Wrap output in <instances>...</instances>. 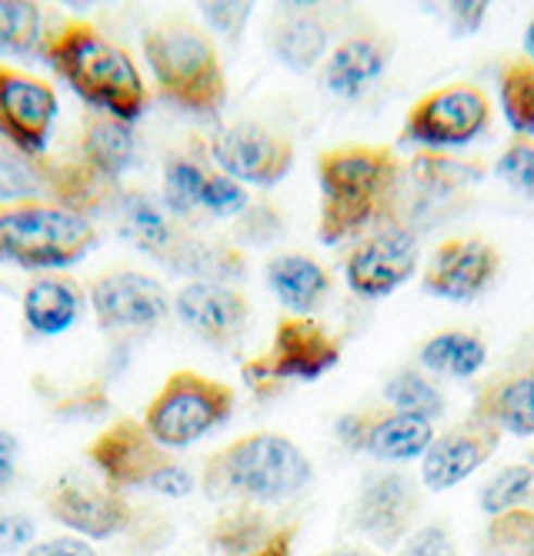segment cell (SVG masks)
Returning <instances> with one entry per match:
<instances>
[{"label": "cell", "instance_id": "6da1fadb", "mask_svg": "<svg viewBox=\"0 0 534 556\" xmlns=\"http://www.w3.org/2000/svg\"><path fill=\"white\" fill-rule=\"evenodd\" d=\"M401 161L392 147L345 143L318 157L321 184V243L368 237L401 214Z\"/></svg>", "mask_w": 534, "mask_h": 556}, {"label": "cell", "instance_id": "7a4b0ae2", "mask_svg": "<svg viewBox=\"0 0 534 556\" xmlns=\"http://www.w3.org/2000/svg\"><path fill=\"white\" fill-rule=\"evenodd\" d=\"M44 58L84 104L97 108L101 114L134 124L148 111L151 93L134 58L94 24L64 21L44 40Z\"/></svg>", "mask_w": 534, "mask_h": 556}, {"label": "cell", "instance_id": "3957f363", "mask_svg": "<svg viewBox=\"0 0 534 556\" xmlns=\"http://www.w3.org/2000/svg\"><path fill=\"white\" fill-rule=\"evenodd\" d=\"M314 480L308 453L284 433H248L211 453L201 490L214 503L281 507L298 500Z\"/></svg>", "mask_w": 534, "mask_h": 556}, {"label": "cell", "instance_id": "277c9868", "mask_svg": "<svg viewBox=\"0 0 534 556\" xmlns=\"http://www.w3.org/2000/svg\"><path fill=\"white\" fill-rule=\"evenodd\" d=\"M148 61L158 90L187 114L214 121L227 104V74L214 40L190 21L171 17L144 37Z\"/></svg>", "mask_w": 534, "mask_h": 556}, {"label": "cell", "instance_id": "5b68a950", "mask_svg": "<svg viewBox=\"0 0 534 556\" xmlns=\"http://www.w3.org/2000/svg\"><path fill=\"white\" fill-rule=\"evenodd\" d=\"M97 247L90 217L54 200H24L0 207V264L24 270H64Z\"/></svg>", "mask_w": 534, "mask_h": 556}, {"label": "cell", "instance_id": "8992f818", "mask_svg": "<svg viewBox=\"0 0 534 556\" xmlns=\"http://www.w3.org/2000/svg\"><path fill=\"white\" fill-rule=\"evenodd\" d=\"M234 414V390L198 370H174L144 410V427L164 450H187Z\"/></svg>", "mask_w": 534, "mask_h": 556}, {"label": "cell", "instance_id": "52a82bcc", "mask_svg": "<svg viewBox=\"0 0 534 556\" xmlns=\"http://www.w3.org/2000/svg\"><path fill=\"white\" fill-rule=\"evenodd\" d=\"M337 364H341V340L311 317L287 314L277 320L271 346L240 367V377L251 390H268L284 380H321Z\"/></svg>", "mask_w": 534, "mask_h": 556}, {"label": "cell", "instance_id": "ba28073f", "mask_svg": "<svg viewBox=\"0 0 534 556\" xmlns=\"http://www.w3.org/2000/svg\"><path fill=\"white\" fill-rule=\"evenodd\" d=\"M488 124H492L488 93L474 84H448L414 100L401 127V143L442 154V150L474 143L488 130Z\"/></svg>", "mask_w": 534, "mask_h": 556}, {"label": "cell", "instance_id": "9c48e42d", "mask_svg": "<svg viewBox=\"0 0 534 556\" xmlns=\"http://www.w3.org/2000/svg\"><path fill=\"white\" fill-rule=\"evenodd\" d=\"M87 460L117 493L137 486L151 490L154 480L174 464L171 453L134 417H121L108 430L97 433L94 443L87 446Z\"/></svg>", "mask_w": 534, "mask_h": 556}, {"label": "cell", "instance_id": "30bf717a", "mask_svg": "<svg viewBox=\"0 0 534 556\" xmlns=\"http://www.w3.org/2000/svg\"><path fill=\"white\" fill-rule=\"evenodd\" d=\"M164 283L140 270H111L90 283V311L104 333H144L171 314Z\"/></svg>", "mask_w": 534, "mask_h": 556}, {"label": "cell", "instance_id": "8fae6325", "mask_svg": "<svg viewBox=\"0 0 534 556\" xmlns=\"http://www.w3.org/2000/svg\"><path fill=\"white\" fill-rule=\"evenodd\" d=\"M58 93L17 67L0 64V137H4L17 154L40 161L58 121Z\"/></svg>", "mask_w": 534, "mask_h": 556}, {"label": "cell", "instance_id": "7c38bea8", "mask_svg": "<svg viewBox=\"0 0 534 556\" xmlns=\"http://www.w3.org/2000/svg\"><path fill=\"white\" fill-rule=\"evenodd\" d=\"M418 233L408 224H387L361 237L345 257V280L364 300L392 296L414 277Z\"/></svg>", "mask_w": 534, "mask_h": 556}, {"label": "cell", "instance_id": "4fadbf2b", "mask_svg": "<svg viewBox=\"0 0 534 556\" xmlns=\"http://www.w3.org/2000/svg\"><path fill=\"white\" fill-rule=\"evenodd\" d=\"M418 510L421 496L414 480L398 470H381L361 483L351 503V527L381 549H395L414 533Z\"/></svg>", "mask_w": 534, "mask_h": 556}, {"label": "cell", "instance_id": "5bb4252c", "mask_svg": "<svg viewBox=\"0 0 534 556\" xmlns=\"http://www.w3.org/2000/svg\"><path fill=\"white\" fill-rule=\"evenodd\" d=\"M211 157L237 184L274 187L295 167V143L258 124H234L214 137Z\"/></svg>", "mask_w": 534, "mask_h": 556}, {"label": "cell", "instance_id": "9a60e30c", "mask_svg": "<svg viewBox=\"0 0 534 556\" xmlns=\"http://www.w3.org/2000/svg\"><path fill=\"white\" fill-rule=\"evenodd\" d=\"M501 270V254L481 237H451L445 240L421 277V287L431 296L451 303H471L495 283Z\"/></svg>", "mask_w": 534, "mask_h": 556}, {"label": "cell", "instance_id": "2e32d148", "mask_svg": "<svg viewBox=\"0 0 534 556\" xmlns=\"http://www.w3.org/2000/svg\"><path fill=\"white\" fill-rule=\"evenodd\" d=\"M501 443V430L484 424L477 417H468L445 433H434L431 446L421 457V483L434 493H445L458 483H464L474 470L488 464Z\"/></svg>", "mask_w": 534, "mask_h": 556}, {"label": "cell", "instance_id": "e0dca14e", "mask_svg": "<svg viewBox=\"0 0 534 556\" xmlns=\"http://www.w3.org/2000/svg\"><path fill=\"white\" fill-rule=\"evenodd\" d=\"M47 514L77 533L80 540H111L121 536L134 523V507L127 503L124 493L94 483H77L64 480L47 496Z\"/></svg>", "mask_w": 534, "mask_h": 556}, {"label": "cell", "instance_id": "ac0fdd59", "mask_svg": "<svg viewBox=\"0 0 534 556\" xmlns=\"http://www.w3.org/2000/svg\"><path fill=\"white\" fill-rule=\"evenodd\" d=\"M174 314L194 337H201L211 346H227L245 333L251 303L231 283L190 280L174 296Z\"/></svg>", "mask_w": 534, "mask_h": 556}, {"label": "cell", "instance_id": "d6986e66", "mask_svg": "<svg viewBox=\"0 0 534 556\" xmlns=\"http://www.w3.org/2000/svg\"><path fill=\"white\" fill-rule=\"evenodd\" d=\"M471 417L514 437H534V364L484 383L474 393Z\"/></svg>", "mask_w": 534, "mask_h": 556}, {"label": "cell", "instance_id": "ffe728a7", "mask_svg": "<svg viewBox=\"0 0 534 556\" xmlns=\"http://www.w3.org/2000/svg\"><path fill=\"white\" fill-rule=\"evenodd\" d=\"M387 58H392V47L381 37H348L331 50L324 64V87L341 100H358L364 87L384 74Z\"/></svg>", "mask_w": 534, "mask_h": 556}, {"label": "cell", "instance_id": "44dd1931", "mask_svg": "<svg viewBox=\"0 0 534 556\" xmlns=\"http://www.w3.org/2000/svg\"><path fill=\"white\" fill-rule=\"evenodd\" d=\"M24 324L37 337H61L67 333L84 311V290L74 277H37L27 283L24 300Z\"/></svg>", "mask_w": 534, "mask_h": 556}, {"label": "cell", "instance_id": "7402d4cb", "mask_svg": "<svg viewBox=\"0 0 534 556\" xmlns=\"http://www.w3.org/2000/svg\"><path fill=\"white\" fill-rule=\"evenodd\" d=\"M268 287L281 300V307L295 317H311L331 293L327 270L305 254H277L264 267Z\"/></svg>", "mask_w": 534, "mask_h": 556}, {"label": "cell", "instance_id": "603a6c76", "mask_svg": "<svg viewBox=\"0 0 534 556\" xmlns=\"http://www.w3.org/2000/svg\"><path fill=\"white\" fill-rule=\"evenodd\" d=\"M431 440H434V424H427L421 417L398 414V410H371V424H368L361 453H368L374 460L405 464V460L424 457Z\"/></svg>", "mask_w": 534, "mask_h": 556}, {"label": "cell", "instance_id": "cb8c5ba5", "mask_svg": "<svg viewBox=\"0 0 534 556\" xmlns=\"http://www.w3.org/2000/svg\"><path fill=\"white\" fill-rule=\"evenodd\" d=\"M134 150H137L134 124H124L108 114H97L87 121L80 137V157L84 167L94 170L101 180L114 184L117 177H124L127 167L134 164Z\"/></svg>", "mask_w": 534, "mask_h": 556}, {"label": "cell", "instance_id": "d4e9b609", "mask_svg": "<svg viewBox=\"0 0 534 556\" xmlns=\"http://www.w3.org/2000/svg\"><path fill=\"white\" fill-rule=\"evenodd\" d=\"M268 47H271V54H274L287 71L308 74V71L318 67L321 58L327 54V27H324V21H321L318 14L290 11V14H281V17L271 24Z\"/></svg>", "mask_w": 534, "mask_h": 556}, {"label": "cell", "instance_id": "484cf974", "mask_svg": "<svg viewBox=\"0 0 534 556\" xmlns=\"http://www.w3.org/2000/svg\"><path fill=\"white\" fill-rule=\"evenodd\" d=\"M164 264L177 274L198 277V280H218V283L237 280L248 270V261L240 250L211 243V240H177L164 254Z\"/></svg>", "mask_w": 534, "mask_h": 556}, {"label": "cell", "instance_id": "4316f807", "mask_svg": "<svg viewBox=\"0 0 534 556\" xmlns=\"http://www.w3.org/2000/svg\"><path fill=\"white\" fill-rule=\"evenodd\" d=\"M484 361H488V346H484V340L471 330L434 333L418 353V364L424 370L442 374V377H455V380L474 377L484 367Z\"/></svg>", "mask_w": 534, "mask_h": 556}, {"label": "cell", "instance_id": "83f0119b", "mask_svg": "<svg viewBox=\"0 0 534 556\" xmlns=\"http://www.w3.org/2000/svg\"><path fill=\"white\" fill-rule=\"evenodd\" d=\"M277 527L268 520L261 507H248V503H231L218 514V520L208 530V543L218 556H248L261 543L271 540Z\"/></svg>", "mask_w": 534, "mask_h": 556}, {"label": "cell", "instance_id": "f1b7e54d", "mask_svg": "<svg viewBox=\"0 0 534 556\" xmlns=\"http://www.w3.org/2000/svg\"><path fill=\"white\" fill-rule=\"evenodd\" d=\"M408 170H411V180L434 200L461 193L464 187L481 180V164H464L448 154H434V150H421Z\"/></svg>", "mask_w": 534, "mask_h": 556}, {"label": "cell", "instance_id": "f546056e", "mask_svg": "<svg viewBox=\"0 0 534 556\" xmlns=\"http://www.w3.org/2000/svg\"><path fill=\"white\" fill-rule=\"evenodd\" d=\"M501 111L514 134L534 137V64L508 61L498 74Z\"/></svg>", "mask_w": 534, "mask_h": 556}, {"label": "cell", "instance_id": "4dcf8cb0", "mask_svg": "<svg viewBox=\"0 0 534 556\" xmlns=\"http://www.w3.org/2000/svg\"><path fill=\"white\" fill-rule=\"evenodd\" d=\"M384 400L392 403L398 414H411L427 424L445 417V393L418 370H398L384 383Z\"/></svg>", "mask_w": 534, "mask_h": 556}, {"label": "cell", "instance_id": "1f68e13d", "mask_svg": "<svg viewBox=\"0 0 534 556\" xmlns=\"http://www.w3.org/2000/svg\"><path fill=\"white\" fill-rule=\"evenodd\" d=\"M484 556H534V510L518 507L492 517L481 536Z\"/></svg>", "mask_w": 534, "mask_h": 556}, {"label": "cell", "instance_id": "d6a6232c", "mask_svg": "<svg viewBox=\"0 0 534 556\" xmlns=\"http://www.w3.org/2000/svg\"><path fill=\"white\" fill-rule=\"evenodd\" d=\"M124 230L137 240V247L148 250V254H161V250H171L177 243L161 207L151 204L144 193H131L124 200Z\"/></svg>", "mask_w": 534, "mask_h": 556}, {"label": "cell", "instance_id": "836d02e7", "mask_svg": "<svg viewBox=\"0 0 534 556\" xmlns=\"http://www.w3.org/2000/svg\"><path fill=\"white\" fill-rule=\"evenodd\" d=\"M531 490H534V467L531 464L501 467L488 483L481 486V510L488 517H501L508 510H518L531 500Z\"/></svg>", "mask_w": 534, "mask_h": 556}, {"label": "cell", "instance_id": "e575fe53", "mask_svg": "<svg viewBox=\"0 0 534 556\" xmlns=\"http://www.w3.org/2000/svg\"><path fill=\"white\" fill-rule=\"evenodd\" d=\"M40 190H47L44 164L17 154V150H0V207L40 200Z\"/></svg>", "mask_w": 534, "mask_h": 556}, {"label": "cell", "instance_id": "d590c367", "mask_svg": "<svg viewBox=\"0 0 534 556\" xmlns=\"http://www.w3.org/2000/svg\"><path fill=\"white\" fill-rule=\"evenodd\" d=\"M208 170L190 161V157H174L164 167V204L171 214L187 217L194 211H201V190H204Z\"/></svg>", "mask_w": 534, "mask_h": 556}, {"label": "cell", "instance_id": "8d00e7d4", "mask_svg": "<svg viewBox=\"0 0 534 556\" xmlns=\"http://www.w3.org/2000/svg\"><path fill=\"white\" fill-rule=\"evenodd\" d=\"M40 34V8L27 0H0V54H27Z\"/></svg>", "mask_w": 534, "mask_h": 556}, {"label": "cell", "instance_id": "74e56055", "mask_svg": "<svg viewBox=\"0 0 534 556\" xmlns=\"http://www.w3.org/2000/svg\"><path fill=\"white\" fill-rule=\"evenodd\" d=\"M251 207V197L245 184L231 180L227 174H208L204 190H201V211L211 217H240Z\"/></svg>", "mask_w": 534, "mask_h": 556}, {"label": "cell", "instance_id": "f35d334b", "mask_svg": "<svg viewBox=\"0 0 534 556\" xmlns=\"http://www.w3.org/2000/svg\"><path fill=\"white\" fill-rule=\"evenodd\" d=\"M498 177L524 197H534V140L518 137L498 157Z\"/></svg>", "mask_w": 534, "mask_h": 556}, {"label": "cell", "instance_id": "ab89813d", "mask_svg": "<svg viewBox=\"0 0 534 556\" xmlns=\"http://www.w3.org/2000/svg\"><path fill=\"white\" fill-rule=\"evenodd\" d=\"M398 556H461L455 533L442 523H427L421 530H414L401 546Z\"/></svg>", "mask_w": 534, "mask_h": 556}, {"label": "cell", "instance_id": "60d3db41", "mask_svg": "<svg viewBox=\"0 0 534 556\" xmlns=\"http://www.w3.org/2000/svg\"><path fill=\"white\" fill-rule=\"evenodd\" d=\"M281 230L284 217L271 204H251L237 220V237L245 243H271L274 237H281Z\"/></svg>", "mask_w": 534, "mask_h": 556}, {"label": "cell", "instance_id": "b9f144b4", "mask_svg": "<svg viewBox=\"0 0 534 556\" xmlns=\"http://www.w3.org/2000/svg\"><path fill=\"white\" fill-rule=\"evenodd\" d=\"M37 523L27 514H0V556H24L34 546Z\"/></svg>", "mask_w": 534, "mask_h": 556}, {"label": "cell", "instance_id": "7bdbcfd3", "mask_svg": "<svg viewBox=\"0 0 534 556\" xmlns=\"http://www.w3.org/2000/svg\"><path fill=\"white\" fill-rule=\"evenodd\" d=\"M201 11H204L208 24H211L218 34H224L227 40H237L254 8H251V4H204Z\"/></svg>", "mask_w": 534, "mask_h": 556}, {"label": "cell", "instance_id": "ee69618b", "mask_svg": "<svg viewBox=\"0 0 534 556\" xmlns=\"http://www.w3.org/2000/svg\"><path fill=\"white\" fill-rule=\"evenodd\" d=\"M24 556H101V553L80 536H51V540L34 543Z\"/></svg>", "mask_w": 534, "mask_h": 556}, {"label": "cell", "instance_id": "f6af8a7d", "mask_svg": "<svg viewBox=\"0 0 534 556\" xmlns=\"http://www.w3.org/2000/svg\"><path fill=\"white\" fill-rule=\"evenodd\" d=\"M484 14H488V4L484 0H458V4L448 8V17H451V30L458 37H468L481 27Z\"/></svg>", "mask_w": 534, "mask_h": 556}, {"label": "cell", "instance_id": "bcb514c9", "mask_svg": "<svg viewBox=\"0 0 534 556\" xmlns=\"http://www.w3.org/2000/svg\"><path fill=\"white\" fill-rule=\"evenodd\" d=\"M21 470V443L11 430L0 427V493H8Z\"/></svg>", "mask_w": 534, "mask_h": 556}, {"label": "cell", "instance_id": "7dc6e473", "mask_svg": "<svg viewBox=\"0 0 534 556\" xmlns=\"http://www.w3.org/2000/svg\"><path fill=\"white\" fill-rule=\"evenodd\" d=\"M368 424H371V410H348V414L337 417L334 433H337V440H341L348 450H358V453H361V443H364Z\"/></svg>", "mask_w": 534, "mask_h": 556}, {"label": "cell", "instance_id": "c3c4849f", "mask_svg": "<svg viewBox=\"0 0 534 556\" xmlns=\"http://www.w3.org/2000/svg\"><path fill=\"white\" fill-rule=\"evenodd\" d=\"M154 493H161V496H171V500H181V496H190L194 493V473L184 467V464H171L158 480H154V486H151Z\"/></svg>", "mask_w": 534, "mask_h": 556}, {"label": "cell", "instance_id": "681fc988", "mask_svg": "<svg viewBox=\"0 0 534 556\" xmlns=\"http://www.w3.org/2000/svg\"><path fill=\"white\" fill-rule=\"evenodd\" d=\"M295 536H298V523H284L271 533L268 543H261L248 556H295Z\"/></svg>", "mask_w": 534, "mask_h": 556}, {"label": "cell", "instance_id": "f907efd6", "mask_svg": "<svg viewBox=\"0 0 534 556\" xmlns=\"http://www.w3.org/2000/svg\"><path fill=\"white\" fill-rule=\"evenodd\" d=\"M324 556H371V553L358 549V546H337V549H327Z\"/></svg>", "mask_w": 534, "mask_h": 556}, {"label": "cell", "instance_id": "816d5d0a", "mask_svg": "<svg viewBox=\"0 0 534 556\" xmlns=\"http://www.w3.org/2000/svg\"><path fill=\"white\" fill-rule=\"evenodd\" d=\"M524 50H527V61L534 64V17H531V24L524 27Z\"/></svg>", "mask_w": 534, "mask_h": 556}, {"label": "cell", "instance_id": "f5cc1de1", "mask_svg": "<svg viewBox=\"0 0 534 556\" xmlns=\"http://www.w3.org/2000/svg\"><path fill=\"white\" fill-rule=\"evenodd\" d=\"M531 500H534V490H531Z\"/></svg>", "mask_w": 534, "mask_h": 556}]
</instances>
